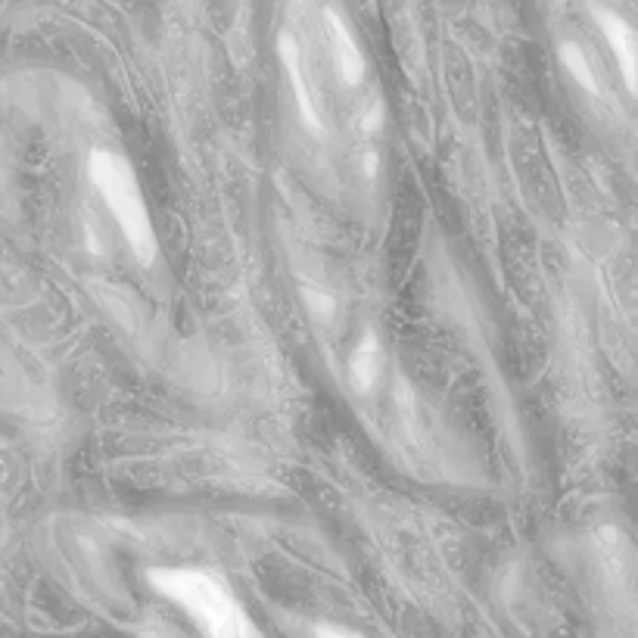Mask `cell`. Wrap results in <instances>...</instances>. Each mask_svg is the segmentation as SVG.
Here are the masks:
<instances>
[{
    "label": "cell",
    "instance_id": "obj_1",
    "mask_svg": "<svg viewBox=\"0 0 638 638\" xmlns=\"http://www.w3.org/2000/svg\"><path fill=\"white\" fill-rule=\"evenodd\" d=\"M149 586L159 595L171 598L206 638H265L250 614L240 607V601L231 595V589L206 570L191 567L149 570Z\"/></svg>",
    "mask_w": 638,
    "mask_h": 638
},
{
    "label": "cell",
    "instance_id": "obj_2",
    "mask_svg": "<svg viewBox=\"0 0 638 638\" xmlns=\"http://www.w3.org/2000/svg\"><path fill=\"white\" fill-rule=\"evenodd\" d=\"M87 174L104 196L112 218L119 221L134 258L141 265H153L156 253H159V243H156L149 209L144 203V193H141V184H137V174L131 169V162L116 149H94L87 156Z\"/></svg>",
    "mask_w": 638,
    "mask_h": 638
},
{
    "label": "cell",
    "instance_id": "obj_3",
    "mask_svg": "<svg viewBox=\"0 0 638 638\" xmlns=\"http://www.w3.org/2000/svg\"><path fill=\"white\" fill-rule=\"evenodd\" d=\"M592 13H595V22H598V28H601V35H604V41L611 44V50H614V57H617L623 82H626V87L636 94L638 91V41H636L633 25L623 20L619 13H614V10H604V7H595Z\"/></svg>",
    "mask_w": 638,
    "mask_h": 638
},
{
    "label": "cell",
    "instance_id": "obj_4",
    "mask_svg": "<svg viewBox=\"0 0 638 638\" xmlns=\"http://www.w3.org/2000/svg\"><path fill=\"white\" fill-rule=\"evenodd\" d=\"M327 28H330V47H334V63L340 72V82L349 87L362 85L364 75H368L362 47L356 44L352 32L346 28V22L334 10H327Z\"/></svg>",
    "mask_w": 638,
    "mask_h": 638
},
{
    "label": "cell",
    "instance_id": "obj_5",
    "mask_svg": "<svg viewBox=\"0 0 638 638\" xmlns=\"http://www.w3.org/2000/svg\"><path fill=\"white\" fill-rule=\"evenodd\" d=\"M280 60H284V65H287L290 82H293V87H297V104H299V112H302V119H305V125L318 128L321 131L318 112H315V107H312V94H309V87H305V82H302V69H299V60H297V44L290 41V35H280Z\"/></svg>",
    "mask_w": 638,
    "mask_h": 638
},
{
    "label": "cell",
    "instance_id": "obj_6",
    "mask_svg": "<svg viewBox=\"0 0 638 638\" xmlns=\"http://www.w3.org/2000/svg\"><path fill=\"white\" fill-rule=\"evenodd\" d=\"M377 374H381V346L371 340H362V346L352 352V359H349V377L352 383L359 386V389H371L374 381H377Z\"/></svg>",
    "mask_w": 638,
    "mask_h": 638
},
{
    "label": "cell",
    "instance_id": "obj_7",
    "mask_svg": "<svg viewBox=\"0 0 638 638\" xmlns=\"http://www.w3.org/2000/svg\"><path fill=\"white\" fill-rule=\"evenodd\" d=\"M561 63H564V69L574 75V82L579 87H586L589 94H595L598 91V82L595 75H592V69H589V60H586V53L579 50V44L567 41L561 44Z\"/></svg>",
    "mask_w": 638,
    "mask_h": 638
},
{
    "label": "cell",
    "instance_id": "obj_8",
    "mask_svg": "<svg viewBox=\"0 0 638 638\" xmlns=\"http://www.w3.org/2000/svg\"><path fill=\"white\" fill-rule=\"evenodd\" d=\"M318 638H359V636H352V633H342V629H330V626H321Z\"/></svg>",
    "mask_w": 638,
    "mask_h": 638
}]
</instances>
